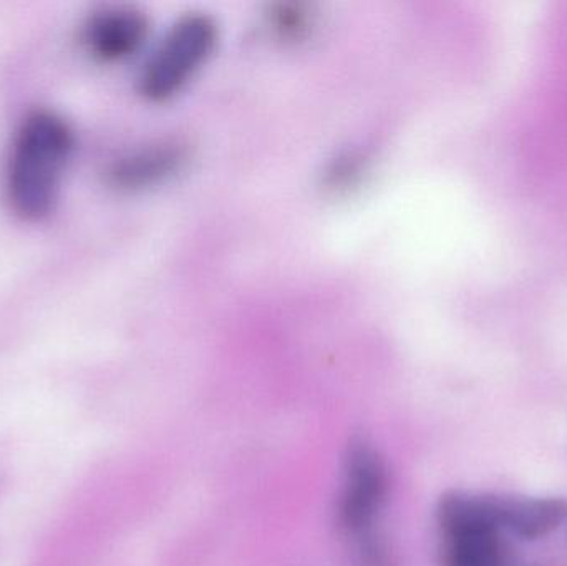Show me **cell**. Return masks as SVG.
Returning a JSON list of instances; mask_svg holds the SVG:
<instances>
[{"instance_id":"5","label":"cell","mask_w":567,"mask_h":566,"mask_svg":"<svg viewBox=\"0 0 567 566\" xmlns=\"http://www.w3.org/2000/svg\"><path fill=\"white\" fill-rule=\"evenodd\" d=\"M148 23L142 13L126 7H113L95 13L83 32L86 49L105 62L133 55L145 40Z\"/></svg>"},{"instance_id":"3","label":"cell","mask_w":567,"mask_h":566,"mask_svg":"<svg viewBox=\"0 0 567 566\" xmlns=\"http://www.w3.org/2000/svg\"><path fill=\"white\" fill-rule=\"evenodd\" d=\"M216 43V25L209 17H183L166 33L146 62L142 90L150 99H166L178 92L208 59Z\"/></svg>"},{"instance_id":"2","label":"cell","mask_w":567,"mask_h":566,"mask_svg":"<svg viewBox=\"0 0 567 566\" xmlns=\"http://www.w3.org/2000/svg\"><path fill=\"white\" fill-rule=\"evenodd\" d=\"M445 566H503L499 501L455 494L440 505Z\"/></svg>"},{"instance_id":"6","label":"cell","mask_w":567,"mask_h":566,"mask_svg":"<svg viewBox=\"0 0 567 566\" xmlns=\"http://www.w3.org/2000/svg\"><path fill=\"white\" fill-rule=\"evenodd\" d=\"M503 528L525 541H536L558 531L567 518V502L561 498L499 501Z\"/></svg>"},{"instance_id":"4","label":"cell","mask_w":567,"mask_h":566,"mask_svg":"<svg viewBox=\"0 0 567 566\" xmlns=\"http://www.w3.org/2000/svg\"><path fill=\"white\" fill-rule=\"evenodd\" d=\"M385 494L383 462L372 449L357 445L347 459L346 484L340 501V522L346 531L355 537H365L382 511Z\"/></svg>"},{"instance_id":"1","label":"cell","mask_w":567,"mask_h":566,"mask_svg":"<svg viewBox=\"0 0 567 566\" xmlns=\"http://www.w3.org/2000/svg\"><path fill=\"white\" fill-rule=\"evenodd\" d=\"M72 128L55 113H30L17 130L6 168V196L20 218L37 222L55 208L72 158Z\"/></svg>"},{"instance_id":"7","label":"cell","mask_w":567,"mask_h":566,"mask_svg":"<svg viewBox=\"0 0 567 566\" xmlns=\"http://www.w3.org/2000/svg\"><path fill=\"white\" fill-rule=\"evenodd\" d=\"M179 150L175 146L162 145L133 153L120 159L112 169V179L115 185L135 188L162 178L172 172L173 166L179 162Z\"/></svg>"}]
</instances>
